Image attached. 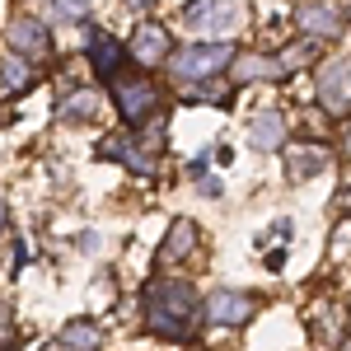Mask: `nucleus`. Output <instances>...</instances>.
<instances>
[{
    "label": "nucleus",
    "instance_id": "f257e3e1",
    "mask_svg": "<svg viewBox=\"0 0 351 351\" xmlns=\"http://www.w3.org/2000/svg\"><path fill=\"white\" fill-rule=\"evenodd\" d=\"M197 314H202V295H197V286L178 281V276H164L145 291V324H150V332H160L169 342L192 337Z\"/></svg>",
    "mask_w": 351,
    "mask_h": 351
},
{
    "label": "nucleus",
    "instance_id": "f03ea898",
    "mask_svg": "<svg viewBox=\"0 0 351 351\" xmlns=\"http://www.w3.org/2000/svg\"><path fill=\"white\" fill-rule=\"evenodd\" d=\"M183 24L202 33L206 43H230L234 33L248 28V0H188Z\"/></svg>",
    "mask_w": 351,
    "mask_h": 351
},
{
    "label": "nucleus",
    "instance_id": "7ed1b4c3",
    "mask_svg": "<svg viewBox=\"0 0 351 351\" xmlns=\"http://www.w3.org/2000/svg\"><path fill=\"white\" fill-rule=\"evenodd\" d=\"M230 61H234V47L230 43H188V47H173L169 52V75L178 84H197V80H216L220 71H230Z\"/></svg>",
    "mask_w": 351,
    "mask_h": 351
},
{
    "label": "nucleus",
    "instance_id": "20e7f679",
    "mask_svg": "<svg viewBox=\"0 0 351 351\" xmlns=\"http://www.w3.org/2000/svg\"><path fill=\"white\" fill-rule=\"evenodd\" d=\"M295 24L304 38H319V43L342 38V28L351 24V5L347 0H314V5H304L295 14Z\"/></svg>",
    "mask_w": 351,
    "mask_h": 351
},
{
    "label": "nucleus",
    "instance_id": "39448f33",
    "mask_svg": "<svg viewBox=\"0 0 351 351\" xmlns=\"http://www.w3.org/2000/svg\"><path fill=\"white\" fill-rule=\"evenodd\" d=\"M314 94H319V108L324 112L351 117V61H324L319 80H314Z\"/></svg>",
    "mask_w": 351,
    "mask_h": 351
},
{
    "label": "nucleus",
    "instance_id": "423d86ee",
    "mask_svg": "<svg viewBox=\"0 0 351 351\" xmlns=\"http://www.w3.org/2000/svg\"><path fill=\"white\" fill-rule=\"evenodd\" d=\"M202 314H206V324H216V328H239L253 319V295H243L234 286H216L211 295L202 300Z\"/></svg>",
    "mask_w": 351,
    "mask_h": 351
},
{
    "label": "nucleus",
    "instance_id": "0eeeda50",
    "mask_svg": "<svg viewBox=\"0 0 351 351\" xmlns=\"http://www.w3.org/2000/svg\"><path fill=\"white\" fill-rule=\"evenodd\" d=\"M112 94H117V112H122L127 127H141L160 108V89L150 80H112Z\"/></svg>",
    "mask_w": 351,
    "mask_h": 351
},
{
    "label": "nucleus",
    "instance_id": "6e6552de",
    "mask_svg": "<svg viewBox=\"0 0 351 351\" xmlns=\"http://www.w3.org/2000/svg\"><path fill=\"white\" fill-rule=\"evenodd\" d=\"M173 52V38H169V28L164 24H141L132 33V43H127V56H132L141 71H150V66H164Z\"/></svg>",
    "mask_w": 351,
    "mask_h": 351
},
{
    "label": "nucleus",
    "instance_id": "1a4fd4ad",
    "mask_svg": "<svg viewBox=\"0 0 351 351\" xmlns=\"http://www.w3.org/2000/svg\"><path fill=\"white\" fill-rule=\"evenodd\" d=\"M5 38H10V47H14V52H24V56H47V52H52L47 24H43V19H33V14H19V19H10Z\"/></svg>",
    "mask_w": 351,
    "mask_h": 351
},
{
    "label": "nucleus",
    "instance_id": "9d476101",
    "mask_svg": "<svg viewBox=\"0 0 351 351\" xmlns=\"http://www.w3.org/2000/svg\"><path fill=\"white\" fill-rule=\"evenodd\" d=\"M248 145L253 150H281L286 145V117L276 108H263L248 117Z\"/></svg>",
    "mask_w": 351,
    "mask_h": 351
},
{
    "label": "nucleus",
    "instance_id": "9b49d317",
    "mask_svg": "<svg viewBox=\"0 0 351 351\" xmlns=\"http://www.w3.org/2000/svg\"><path fill=\"white\" fill-rule=\"evenodd\" d=\"M197 220L192 216H178L173 225H169V234H164V248H160V258L164 263H188L192 258V248H197Z\"/></svg>",
    "mask_w": 351,
    "mask_h": 351
},
{
    "label": "nucleus",
    "instance_id": "f8f14e48",
    "mask_svg": "<svg viewBox=\"0 0 351 351\" xmlns=\"http://www.w3.org/2000/svg\"><path fill=\"white\" fill-rule=\"evenodd\" d=\"M127 56V47L108 38V33H99V28H89V61H94V71L104 75V80H117V61Z\"/></svg>",
    "mask_w": 351,
    "mask_h": 351
},
{
    "label": "nucleus",
    "instance_id": "ddd939ff",
    "mask_svg": "<svg viewBox=\"0 0 351 351\" xmlns=\"http://www.w3.org/2000/svg\"><path fill=\"white\" fill-rule=\"evenodd\" d=\"M328 160H332V155H328L324 145H314V141H309V145H291V150H286V173L300 183V178H309V173H324Z\"/></svg>",
    "mask_w": 351,
    "mask_h": 351
},
{
    "label": "nucleus",
    "instance_id": "4468645a",
    "mask_svg": "<svg viewBox=\"0 0 351 351\" xmlns=\"http://www.w3.org/2000/svg\"><path fill=\"white\" fill-rule=\"evenodd\" d=\"M230 75L239 84H258V80H281L286 71H281L276 56H234L230 61Z\"/></svg>",
    "mask_w": 351,
    "mask_h": 351
},
{
    "label": "nucleus",
    "instance_id": "2eb2a0df",
    "mask_svg": "<svg viewBox=\"0 0 351 351\" xmlns=\"http://www.w3.org/2000/svg\"><path fill=\"white\" fill-rule=\"evenodd\" d=\"M99 155H104V160L127 164L132 173H141V178H150V173H155V160H150V155H141L132 141H104V145H99Z\"/></svg>",
    "mask_w": 351,
    "mask_h": 351
},
{
    "label": "nucleus",
    "instance_id": "dca6fc26",
    "mask_svg": "<svg viewBox=\"0 0 351 351\" xmlns=\"http://www.w3.org/2000/svg\"><path fill=\"white\" fill-rule=\"evenodd\" d=\"M61 347H71V351H94L99 342H104V332H99V324L94 319H71V324L61 328V337H56Z\"/></svg>",
    "mask_w": 351,
    "mask_h": 351
},
{
    "label": "nucleus",
    "instance_id": "f3484780",
    "mask_svg": "<svg viewBox=\"0 0 351 351\" xmlns=\"http://www.w3.org/2000/svg\"><path fill=\"white\" fill-rule=\"evenodd\" d=\"M0 84H5V89H14V94L33 89V66L19 61V56H5V61H0Z\"/></svg>",
    "mask_w": 351,
    "mask_h": 351
},
{
    "label": "nucleus",
    "instance_id": "a211bd4d",
    "mask_svg": "<svg viewBox=\"0 0 351 351\" xmlns=\"http://www.w3.org/2000/svg\"><path fill=\"white\" fill-rule=\"evenodd\" d=\"M276 61H281V71H286V75L300 71V66H309V61H319V38H300L295 47H286Z\"/></svg>",
    "mask_w": 351,
    "mask_h": 351
},
{
    "label": "nucleus",
    "instance_id": "6ab92c4d",
    "mask_svg": "<svg viewBox=\"0 0 351 351\" xmlns=\"http://www.w3.org/2000/svg\"><path fill=\"white\" fill-rule=\"evenodd\" d=\"M61 117H66V122H84V117H94V94H89V89H75V94L61 104Z\"/></svg>",
    "mask_w": 351,
    "mask_h": 351
},
{
    "label": "nucleus",
    "instance_id": "aec40b11",
    "mask_svg": "<svg viewBox=\"0 0 351 351\" xmlns=\"http://www.w3.org/2000/svg\"><path fill=\"white\" fill-rule=\"evenodd\" d=\"M183 99H188V104H225V89H220V84H211V80H197Z\"/></svg>",
    "mask_w": 351,
    "mask_h": 351
},
{
    "label": "nucleus",
    "instance_id": "412c9836",
    "mask_svg": "<svg viewBox=\"0 0 351 351\" xmlns=\"http://www.w3.org/2000/svg\"><path fill=\"white\" fill-rule=\"evenodd\" d=\"M52 14L75 24V19H89V0H52Z\"/></svg>",
    "mask_w": 351,
    "mask_h": 351
},
{
    "label": "nucleus",
    "instance_id": "4be33fe9",
    "mask_svg": "<svg viewBox=\"0 0 351 351\" xmlns=\"http://www.w3.org/2000/svg\"><path fill=\"white\" fill-rule=\"evenodd\" d=\"M14 342V314H10V304L0 300V351Z\"/></svg>",
    "mask_w": 351,
    "mask_h": 351
},
{
    "label": "nucleus",
    "instance_id": "5701e85b",
    "mask_svg": "<svg viewBox=\"0 0 351 351\" xmlns=\"http://www.w3.org/2000/svg\"><path fill=\"white\" fill-rule=\"evenodd\" d=\"M337 206H342V211H347V216H351V183H347V188H342V197H337Z\"/></svg>",
    "mask_w": 351,
    "mask_h": 351
},
{
    "label": "nucleus",
    "instance_id": "b1692460",
    "mask_svg": "<svg viewBox=\"0 0 351 351\" xmlns=\"http://www.w3.org/2000/svg\"><path fill=\"white\" fill-rule=\"evenodd\" d=\"M122 5H127V10H150L155 0H122Z\"/></svg>",
    "mask_w": 351,
    "mask_h": 351
},
{
    "label": "nucleus",
    "instance_id": "393cba45",
    "mask_svg": "<svg viewBox=\"0 0 351 351\" xmlns=\"http://www.w3.org/2000/svg\"><path fill=\"white\" fill-rule=\"evenodd\" d=\"M342 145H347V155H351V122H347V141H342Z\"/></svg>",
    "mask_w": 351,
    "mask_h": 351
},
{
    "label": "nucleus",
    "instance_id": "a878e982",
    "mask_svg": "<svg viewBox=\"0 0 351 351\" xmlns=\"http://www.w3.org/2000/svg\"><path fill=\"white\" fill-rule=\"evenodd\" d=\"M0 230H5V197H0Z\"/></svg>",
    "mask_w": 351,
    "mask_h": 351
}]
</instances>
